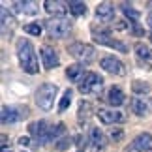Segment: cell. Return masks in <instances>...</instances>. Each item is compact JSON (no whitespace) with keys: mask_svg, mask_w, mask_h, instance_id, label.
<instances>
[{"mask_svg":"<svg viewBox=\"0 0 152 152\" xmlns=\"http://www.w3.org/2000/svg\"><path fill=\"white\" fill-rule=\"evenodd\" d=\"M150 39H152V30H150Z\"/></svg>","mask_w":152,"mask_h":152,"instance_id":"e575fe53","label":"cell"},{"mask_svg":"<svg viewBox=\"0 0 152 152\" xmlns=\"http://www.w3.org/2000/svg\"><path fill=\"white\" fill-rule=\"evenodd\" d=\"M85 66L83 64H72V66H68L66 69V75H68V79L69 81H79V79H83V75H85Z\"/></svg>","mask_w":152,"mask_h":152,"instance_id":"ffe728a7","label":"cell"},{"mask_svg":"<svg viewBox=\"0 0 152 152\" xmlns=\"http://www.w3.org/2000/svg\"><path fill=\"white\" fill-rule=\"evenodd\" d=\"M68 143H69V139L64 137V139H60V141L56 143V148H58V150H66V148H68Z\"/></svg>","mask_w":152,"mask_h":152,"instance_id":"f1b7e54d","label":"cell"},{"mask_svg":"<svg viewBox=\"0 0 152 152\" xmlns=\"http://www.w3.org/2000/svg\"><path fill=\"white\" fill-rule=\"evenodd\" d=\"M124 152H137V150H135V148H133L132 145H130V147H128V148H124Z\"/></svg>","mask_w":152,"mask_h":152,"instance_id":"d6a6232c","label":"cell"},{"mask_svg":"<svg viewBox=\"0 0 152 152\" xmlns=\"http://www.w3.org/2000/svg\"><path fill=\"white\" fill-rule=\"evenodd\" d=\"M92 36H94V42L96 43H100V45H107V47H111V49H118V51H122V53H126L128 51V47L122 42H118V39H113V36L107 32V30H92Z\"/></svg>","mask_w":152,"mask_h":152,"instance_id":"52a82bcc","label":"cell"},{"mask_svg":"<svg viewBox=\"0 0 152 152\" xmlns=\"http://www.w3.org/2000/svg\"><path fill=\"white\" fill-rule=\"evenodd\" d=\"M6 143H8V137L2 135V147H4V150H6Z\"/></svg>","mask_w":152,"mask_h":152,"instance_id":"1f68e13d","label":"cell"},{"mask_svg":"<svg viewBox=\"0 0 152 152\" xmlns=\"http://www.w3.org/2000/svg\"><path fill=\"white\" fill-rule=\"evenodd\" d=\"M120 8H122V11H124V15H126L130 21H133V23H137V21H139V17H141V13H139V11H137L135 8H133V6H130V4H122Z\"/></svg>","mask_w":152,"mask_h":152,"instance_id":"7402d4cb","label":"cell"},{"mask_svg":"<svg viewBox=\"0 0 152 152\" xmlns=\"http://www.w3.org/2000/svg\"><path fill=\"white\" fill-rule=\"evenodd\" d=\"M56 94H58V86H56V85H53V83H43V85L36 90V105H38L42 111H51L53 105H55Z\"/></svg>","mask_w":152,"mask_h":152,"instance_id":"7a4b0ae2","label":"cell"},{"mask_svg":"<svg viewBox=\"0 0 152 152\" xmlns=\"http://www.w3.org/2000/svg\"><path fill=\"white\" fill-rule=\"evenodd\" d=\"M135 53H137L139 58H145V60H150L152 58V53L145 43H135Z\"/></svg>","mask_w":152,"mask_h":152,"instance_id":"cb8c5ba5","label":"cell"},{"mask_svg":"<svg viewBox=\"0 0 152 152\" xmlns=\"http://www.w3.org/2000/svg\"><path fill=\"white\" fill-rule=\"evenodd\" d=\"M126 100L124 92H122V88H118V86H113V88H109V94H107V102L113 105V107H118V105H122Z\"/></svg>","mask_w":152,"mask_h":152,"instance_id":"d6986e66","label":"cell"},{"mask_svg":"<svg viewBox=\"0 0 152 152\" xmlns=\"http://www.w3.org/2000/svg\"><path fill=\"white\" fill-rule=\"evenodd\" d=\"M0 15H2V36L4 38H10L11 34H13L15 26H17V21H15V17L10 15L6 10L0 11Z\"/></svg>","mask_w":152,"mask_h":152,"instance_id":"5bb4252c","label":"cell"},{"mask_svg":"<svg viewBox=\"0 0 152 152\" xmlns=\"http://www.w3.org/2000/svg\"><path fill=\"white\" fill-rule=\"evenodd\" d=\"M43 8L49 15H55V17H64V13L69 10L66 2H60V0H45L43 2Z\"/></svg>","mask_w":152,"mask_h":152,"instance_id":"7c38bea8","label":"cell"},{"mask_svg":"<svg viewBox=\"0 0 152 152\" xmlns=\"http://www.w3.org/2000/svg\"><path fill=\"white\" fill-rule=\"evenodd\" d=\"M68 53L83 64H90L96 58V49L88 43H83V42H75L72 45H68Z\"/></svg>","mask_w":152,"mask_h":152,"instance_id":"277c9868","label":"cell"},{"mask_svg":"<svg viewBox=\"0 0 152 152\" xmlns=\"http://www.w3.org/2000/svg\"><path fill=\"white\" fill-rule=\"evenodd\" d=\"M13 8L23 15H36L38 13V4L30 2V0H25V2H13Z\"/></svg>","mask_w":152,"mask_h":152,"instance_id":"e0dca14e","label":"cell"},{"mask_svg":"<svg viewBox=\"0 0 152 152\" xmlns=\"http://www.w3.org/2000/svg\"><path fill=\"white\" fill-rule=\"evenodd\" d=\"M150 152H152V150H150Z\"/></svg>","mask_w":152,"mask_h":152,"instance_id":"d590c367","label":"cell"},{"mask_svg":"<svg viewBox=\"0 0 152 152\" xmlns=\"http://www.w3.org/2000/svg\"><path fill=\"white\" fill-rule=\"evenodd\" d=\"M28 130H30V137L36 141L38 147H42V145H45V143L51 141V126L45 120L32 122V124L28 126Z\"/></svg>","mask_w":152,"mask_h":152,"instance_id":"8992f818","label":"cell"},{"mask_svg":"<svg viewBox=\"0 0 152 152\" xmlns=\"http://www.w3.org/2000/svg\"><path fill=\"white\" fill-rule=\"evenodd\" d=\"M98 118H100L103 124H118V122H124L126 116L116 109H105V107H100L98 109Z\"/></svg>","mask_w":152,"mask_h":152,"instance_id":"30bf717a","label":"cell"},{"mask_svg":"<svg viewBox=\"0 0 152 152\" xmlns=\"http://www.w3.org/2000/svg\"><path fill=\"white\" fill-rule=\"evenodd\" d=\"M132 147L137 152H150L152 150V135L150 133H139L132 141Z\"/></svg>","mask_w":152,"mask_h":152,"instance_id":"4fadbf2b","label":"cell"},{"mask_svg":"<svg viewBox=\"0 0 152 152\" xmlns=\"http://www.w3.org/2000/svg\"><path fill=\"white\" fill-rule=\"evenodd\" d=\"M28 113L26 107H8L4 105L2 107V124H13V122L25 118Z\"/></svg>","mask_w":152,"mask_h":152,"instance_id":"ba28073f","label":"cell"},{"mask_svg":"<svg viewBox=\"0 0 152 152\" xmlns=\"http://www.w3.org/2000/svg\"><path fill=\"white\" fill-rule=\"evenodd\" d=\"M100 66L105 69V72H109V73L120 75V77L126 75V66L118 60V58H115V56H103L100 60Z\"/></svg>","mask_w":152,"mask_h":152,"instance_id":"9c48e42d","label":"cell"},{"mask_svg":"<svg viewBox=\"0 0 152 152\" xmlns=\"http://www.w3.org/2000/svg\"><path fill=\"white\" fill-rule=\"evenodd\" d=\"M2 152H11V150H8V148H6V150H2Z\"/></svg>","mask_w":152,"mask_h":152,"instance_id":"836d02e7","label":"cell"},{"mask_svg":"<svg viewBox=\"0 0 152 152\" xmlns=\"http://www.w3.org/2000/svg\"><path fill=\"white\" fill-rule=\"evenodd\" d=\"M103 88V79L94 72H86L79 83L81 94H100Z\"/></svg>","mask_w":152,"mask_h":152,"instance_id":"5b68a950","label":"cell"},{"mask_svg":"<svg viewBox=\"0 0 152 152\" xmlns=\"http://www.w3.org/2000/svg\"><path fill=\"white\" fill-rule=\"evenodd\" d=\"M64 133H66V126L62 124H56V126H51V141L53 139H58L60 135H64Z\"/></svg>","mask_w":152,"mask_h":152,"instance_id":"4316f807","label":"cell"},{"mask_svg":"<svg viewBox=\"0 0 152 152\" xmlns=\"http://www.w3.org/2000/svg\"><path fill=\"white\" fill-rule=\"evenodd\" d=\"M25 32L32 34V36H39V34H42V25H39V23H30V25H25Z\"/></svg>","mask_w":152,"mask_h":152,"instance_id":"83f0119b","label":"cell"},{"mask_svg":"<svg viewBox=\"0 0 152 152\" xmlns=\"http://www.w3.org/2000/svg\"><path fill=\"white\" fill-rule=\"evenodd\" d=\"M19 145H21L23 148L28 147V145H30V137H21V139H19Z\"/></svg>","mask_w":152,"mask_h":152,"instance_id":"4dcf8cb0","label":"cell"},{"mask_svg":"<svg viewBox=\"0 0 152 152\" xmlns=\"http://www.w3.org/2000/svg\"><path fill=\"white\" fill-rule=\"evenodd\" d=\"M17 58H19L21 68L26 73L34 75V73L39 72V64H38V56H36V51H34V45L25 38L17 39Z\"/></svg>","mask_w":152,"mask_h":152,"instance_id":"6da1fadb","label":"cell"},{"mask_svg":"<svg viewBox=\"0 0 152 152\" xmlns=\"http://www.w3.org/2000/svg\"><path fill=\"white\" fill-rule=\"evenodd\" d=\"M49 38H66L72 32V21L68 17H51L43 23Z\"/></svg>","mask_w":152,"mask_h":152,"instance_id":"3957f363","label":"cell"},{"mask_svg":"<svg viewBox=\"0 0 152 152\" xmlns=\"http://www.w3.org/2000/svg\"><path fill=\"white\" fill-rule=\"evenodd\" d=\"M39 56H42V62H43V68L45 69H53V68H56L58 66V55H56V51L49 47V45H43L42 49H39Z\"/></svg>","mask_w":152,"mask_h":152,"instance_id":"8fae6325","label":"cell"},{"mask_svg":"<svg viewBox=\"0 0 152 152\" xmlns=\"http://www.w3.org/2000/svg\"><path fill=\"white\" fill-rule=\"evenodd\" d=\"M132 90L135 92V94H148V92H150V85L145 83V81H133Z\"/></svg>","mask_w":152,"mask_h":152,"instance_id":"603a6c76","label":"cell"},{"mask_svg":"<svg viewBox=\"0 0 152 152\" xmlns=\"http://www.w3.org/2000/svg\"><path fill=\"white\" fill-rule=\"evenodd\" d=\"M111 137H113L115 141H120V139L124 137V132H122V130H113V132H111Z\"/></svg>","mask_w":152,"mask_h":152,"instance_id":"f546056e","label":"cell"},{"mask_svg":"<svg viewBox=\"0 0 152 152\" xmlns=\"http://www.w3.org/2000/svg\"><path fill=\"white\" fill-rule=\"evenodd\" d=\"M88 141H90V147H94L98 150H102L105 147V137H103V133L100 132V128H90Z\"/></svg>","mask_w":152,"mask_h":152,"instance_id":"ac0fdd59","label":"cell"},{"mask_svg":"<svg viewBox=\"0 0 152 152\" xmlns=\"http://www.w3.org/2000/svg\"><path fill=\"white\" fill-rule=\"evenodd\" d=\"M96 17L100 21H111L115 17V6L111 2H102L96 8Z\"/></svg>","mask_w":152,"mask_h":152,"instance_id":"2e32d148","label":"cell"},{"mask_svg":"<svg viewBox=\"0 0 152 152\" xmlns=\"http://www.w3.org/2000/svg\"><path fill=\"white\" fill-rule=\"evenodd\" d=\"M68 8H69V13L72 15H86V4L85 2H77V0H72V2H68Z\"/></svg>","mask_w":152,"mask_h":152,"instance_id":"44dd1931","label":"cell"},{"mask_svg":"<svg viewBox=\"0 0 152 152\" xmlns=\"http://www.w3.org/2000/svg\"><path fill=\"white\" fill-rule=\"evenodd\" d=\"M130 109L137 116H148L150 115V105L147 103V100H141V98H132Z\"/></svg>","mask_w":152,"mask_h":152,"instance_id":"9a60e30c","label":"cell"},{"mask_svg":"<svg viewBox=\"0 0 152 152\" xmlns=\"http://www.w3.org/2000/svg\"><path fill=\"white\" fill-rule=\"evenodd\" d=\"M72 96H73L72 88H68L66 92H64V96H62V102H60V105H58V111H60V113H64V111L68 109V105L72 103Z\"/></svg>","mask_w":152,"mask_h":152,"instance_id":"d4e9b609","label":"cell"},{"mask_svg":"<svg viewBox=\"0 0 152 152\" xmlns=\"http://www.w3.org/2000/svg\"><path fill=\"white\" fill-rule=\"evenodd\" d=\"M90 111H92V107H90V103L88 102H83L79 105V122H83V120H86L90 116Z\"/></svg>","mask_w":152,"mask_h":152,"instance_id":"484cf974","label":"cell"}]
</instances>
